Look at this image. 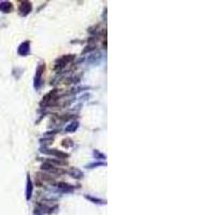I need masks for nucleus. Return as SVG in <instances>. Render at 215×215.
I'll return each instance as SVG.
<instances>
[]
</instances>
